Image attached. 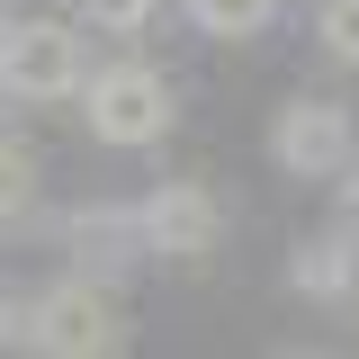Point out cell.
I'll return each mask as SVG.
<instances>
[{
    "mask_svg": "<svg viewBox=\"0 0 359 359\" xmlns=\"http://www.w3.org/2000/svg\"><path fill=\"white\" fill-rule=\"evenodd\" d=\"M27 198H36V153L0 135V224H9V216H27Z\"/></svg>",
    "mask_w": 359,
    "mask_h": 359,
    "instance_id": "9",
    "label": "cell"
},
{
    "mask_svg": "<svg viewBox=\"0 0 359 359\" xmlns=\"http://www.w3.org/2000/svg\"><path fill=\"white\" fill-rule=\"evenodd\" d=\"M314 36H323L332 63H359V0H323L314 9Z\"/></svg>",
    "mask_w": 359,
    "mask_h": 359,
    "instance_id": "10",
    "label": "cell"
},
{
    "mask_svg": "<svg viewBox=\"0 0 359 359\" xmlns=\"http://www.w3.org/2000/svg\"><path fill=\"white\" fill-rule=\"evenodd\" d=\"M135 224H144V252H171V261H207L216 233H224L216 198H207L198 180H162V189L135 207Z\"/></svg>",
    "mask_w": 359,
    "mask_h": 359,
    "instance_id": "5",
    "label": "cell"
},
{
    "mask_svg": "<svg viewBox=\"0 0 359 359\" xmlns=\"http://www.w3.org/2000/svg\"><path fill=\"white\" fill-rule=\"evenodd\" d=\"M269 162L297 171V180H332L351 162V108H332V99H287L278 126H269Z\"/></svg>",
    "mask_w": 359,
    "mask_h": 359,
    "instance_id": "4",
    "label": "cell"
},
{
    "mask_svg": "<svg viewBox=\"0 0 359 359\" xmlns=\"http://www.w3.org/2000/svg\"><path fill=\"white\" fill-rule=\"evenodd\" d=\"M90 27H108V36H144V18H153V0H81Z\"/></svg>",
    "mask_w": 359,
    "mask_h": 359,
    "instance_id": "11",
    "label": "cell"
},
{
    "mask_svg": "<svg viewBox=\"0 0 359 359\" xmlns=\"http://www.w3.org/2000/svg\"><path fill=\"white\" fill-rule=\"evenodd\" d=\"M0 351H18V297H0Z\"/></svg>",
    "mask_w": 359,
    "mask_h": 359,
    "instance_id": "12",
    "label": "cell"
},
{
    "mask_svg": "<svg viewBox=\"0 0 359 359\" xmlns=\"http://www.w3.org/2000/svg\"><path fill=\"white\" fill-rule=\"evenodd\" d=\"M90 99V135L99 144H117V153H144V144H162L180 117V90L153 72V63H108L99 81H81Z\"/></svg>",
    "mask_w": 359,
    "mask_h": 359,
    "instance_id": "2",
    "label": "cell"
},
{
    "mask_svg": "<svg viewBox=\"0 0 359 359\" xmlns=\"http://www.w3.org/2000/svg\"><path fill=\"white\" fill-rule=\"evenodd\" d=\"M0 90L27 99V108L72 99V90H81V36H72L63 18H9V27H0Z\"/></svg>",
    "mask_w": 359,
    "mask_h": 359,
    "instance_id": "3",
    "label": "cell"
},
{
    "mask_svg": "<svg viewBox=\"0 0 359 359\" xmlns=\"http://www.w3.org/2000/svg\"><path fill=\"white\" fill-rule=\"evenodd\" d=\"M269 9L278 0H189V18L207 36H252V27H269Z\"/></svg>",
    "mask_w": 359,
    "mask_h": 359,
    "instance_id": "8",
    "label": "cell"
},
{
    "mask_svg": "<svg viewBox=\"0 0 359 359\" xmlns=\"http://www.w3.org/2000/svg\"><path fill=\"white\" fill-rule=\"evenodd\" d=\"M18 341H36L54 359H99V351L126 341V314H117V297L99 278H63V287H45L36 306H18Z\"/></svg>",
    "mask_w": 359,
    "mask_h": 359,
    "instance_id": "1",
    "label": "cell"
},
{
    "mask_svg": "<svg viewBox=\"0 0 359 359\" xmlns=\"http://www.w3.org/2000/svg\"><path fill=\"white\" fill-rule=\"evenodd\" d=\"M287 287H297L306 306H332L341 287H359V252L351 243H297V252H287Z\"/></svg>",
    "mask_w": 359,
    "mask_h": 359,
    "instance_id": "7",
    "label": "cell"
},
{
    "mask_svg": "<svg viewBox=\"0 0 359 359\" xmlns=\"http://www.w3.org/2000/svg\"><path fill=\"white\" fill-rule=\"evenodd\" d=\"M341 171H351L341 180V207H351V224H359V162H341Z\"/></svg>",
    "mask_w": 359,
    "mask_h": 359,
    "instance_id": "13",
    "label": "cell"
},
{
    "mask_svg": "<svg viewBox=\"0 0 359 359\" xmlns=\"http://www.w3.org/2000/svg\"><path fill=\"white\" fill-rule=\"evenodd\" d=\"M63 243H72V252H81V269H117L126 261V243H144V224H135V207H72V216H63Z\"/></svg>",
    "mask_w": 359,
    "mask_h": 359,
    "instance_id": "6",
    "label": "cell"
}]
</instances>
